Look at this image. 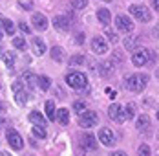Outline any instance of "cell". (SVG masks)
Masks as SVG:
<instances>
[{
  "label": "cell",
  "mask_w": 159,
  "mask_h": 156,
  "mask_svg": "<svg viewBox=\"0 0 159 156\" xmlns=\"http://www.w3.org/2000/svg\"><path fill=\"white\" fill-rule=\"evenodd\" d=\"M146 83H148V77L144 76V74H134V76H130L126 79V88L130 92H143L144 86H146Z\"/></svg>",
  "instance_id": "1"
},
{
  "label": "cell",
  "mask_w": 159,
  "mask_h": 156,
  "mask_svg": "<svg viewBox=\"0 0 159 156\" xmlns=\"http://www.w3.org/2000/svg\"><path fill=\"white\" fill-rule=\"evenodd\" d=\"M66 83H68V86H71L75 90H84L88 85V77L82 72H70L66 76Z\"/></svg>",
  "instance_id": "2"
},
{
  "label": "cell",
  "mask_w": 159,
  "mask_h": 156,
  "mask_svg": "<svg viewBox=\"0 0 159 156\" xmlns=\"http://www.w3.org/2000/svg\"><path fill=\"white\" fill-rule=\"evenodd\" d=\"M97 123H99V116H97V112H93V110H84L79 116V125L82 129H92Z\"/></svg>",
  "instance_id": "3"
},
{
  "label": "cell",
  "mask_w": 159,
  "mask_h": 156,
  "mask_svg": "<svg viewBox=\"0 0 159 156\" xmlns=\"http://www.w3.org/2000/svg\"><path fill=\"white\" fill-rule=\"evenodd\" d=\"M130 13L135 17L139 22H148V20L152 18L150 9H148L146 6H141V4H134V6H130Z\"/></svg>",
  "instance_id": "4"
},
{
  "label": "cell",
  "mask_w": 159,
  "mask_h": 156,
  "mask_svg": "<svg viewBox=\"0 0 159 156\" xmlns=\"http://www.w3.org/2000/svg\"><path fill=\"white\" fill-rule=\"evenodd\" d=\"M108 116L111 118V121H115V123H123L126 119V114H125V110H123V107L119 103H111L110 109H108Z\"/></svg>",
  "instance_id": "5"
},
{
  "label": "cell",
  "mask_w": 159,
  "mask_h": 156,
  "mask_svg": "<svg viewBox=\"0 0 159 156\" xmlns=\"http://www.w3.org/2000/svg\"><path fill=\"white\" fill-rule=\"evenodd\" d=\"M148 57H150V51L144 50V48H141V50H137V51L132 55V62H134V66L141 68V66H144V64L148 62Z\"/></svg>",
  "instance_id": "6"
},
{
  "label": "cell",
  "mask_w": 159,
  "mask_h": 156,
  "mask_svg": "<svg viewBox=\"0 0 159 156\" xmlns=\"http://www.w3.org/2000/svg\"><path fill=\"white\" fill-rule=\"evenodd\" d=\"M92 50L95 51L97 55H104L108 51V42L104 37H93L92 39Z\"/></svg>",
  "instance_id": "7"
},
{
  "label": "cell",
  "mask_w": 159,
  "mask_h": 156,
  "mask_svg": "<svg viewBox=\"0 0 159 156\" xmlns=\"http://www.w3.org/2000/svg\"><path fill=\"white\" fill-rule=\"evenodd\" d=\"M99 141L102 143V145H113L115 143V134H113V130L108 129V127H102L101 130H99Z\"/></svg>",
  "instance_id": "8"
},
{
  "label": "cell",
  "mask_w": 159,
  "mask_h": 156,
  "mask_svg": "<svg viewBox=\"0 0 159 156\" xmlns=\"http://www.w3.org/2000/svg\"><path fill=\"white\" fill-rule=\"evenodd\" d=\"M115 28L121 31H132L134 30V24H132V18L126 15H117L115 17Z\"/></svg>",
  "instance_id": "9"
},
{
  "label": "cell",
  "mask_w": 159,
  "mask_h": 156,
  "mask_svg": "<svg viewBox=\"0 0 159 156\" xmlns=\"http://www.w3.org/2000/svg\"><path fill=\"white\" fill-rule=\"evenodd\" d=\"M53 26L57 28V31H68L71 28V18H70V15H57L53 18Z\"/></svg>",
  "instance_id": "10"
},
{
  "label": "cell",
  "mask_w": 159,
  "mask_h": 156,
  "mask_svg": "<svg viewBox=\"0 0 159 156\" xmlns=\"http://www.w3.org/2000/svg\"><path fill=\"white\" fill-rule=\"evenodd\" d=\"M7 141H9V145H11L15 151H20V149L24 147L22 136H20L16 130H13V129H9V130H7Z\"/></svg>",
  "instance_id": "11"
},
{
  "label": "cell",
  "mask_w": 159,
  "mask_h": 156,
  "mask_svg": "<svg viewBox=\"0 0 159 156\" xmlns=\"http://www.w3.org/2000/svg\"><path fill=\"white\" fill-rule=\"evenodd\" d=\"M31 24H33V28L39 30V31L48 30V18H46V15H42V13H33Z\"/></svg>",
  "instance_id": "12"
},
{
  "label": "cell",
  "mask_w": 159,
  "mask_h": 156,
  "mask_svg": "<svg viewBox=\"0 0 159 156\" xmlns=\"http://www.w3.org/2000/svg\"><path fill=\"white\" fill-rule=\"evenodd\" d=\"M80 147H82V149H88V151L97 149L95 136H93V134H90V132H84V134L80 136Z\"/></svg>",
  "instance_id": "13"
},
{
  "label": "cell",
  "mask_w": 159,
  "mask_h": 156,
  "mask_svg": "<svg viewBox=\"0 0 159 156\" xmlns=\"http://www.w3.org/2000/svg\"><path fill=\"white\" fill-rule=\"evenodd\" d=\"M30 121H31L33 125H37V127H42V129H46V125H48L44 114H40L39 110H33L31 114H30Z\"/></svg>",
  "instance_id": "14"
},
{
  "label": "cell",
  "mask_w": 159,
  "mask_h": 156,
  "mask_svg": "<svg viewBox=\"0 0 159 156\" xmlns=\"http://www.w3.org/2000/svg\"><path fill=\"white\" fill-rule=\"evenodd\" d=\"M113 68H115L113 61H102L101 62V66H99V76H102V77H110L111 74H113Z\"/></svg>",
  "instance_id": "15"
},
{
  "label": "cell",
  "mask_w": 159,
  "mask_h": 156,
  "mask_svg": "<svg viewBox=\"0 0 159 156\" xmlns=\"http://www.w3.org/2000/svg\"><path fill=\"white\" fill-rule=\"evenodd\" d=\"M31 46H33V51H35L37 55H44V51H46V42H44L40 37H35V39H33Z\"/></svg>",
  "instance_id": "16"
},
{
  "label": "cell",
  "mask_w": 159,
  "mask_h": 156,
  "mask_svg": "<svg viewBox=\"0 0 159 156\" xmlns=\"http://www.w3.org/2000/svg\"><path fill=\"white\" fill-rule=\"evenodd\" d=\"M55 118L59 119L61 125H68V121H70V112H68V109H59V112L55 114Z\"/></svg>",
  "instance_id": "17"
},
{
  "label": "cell",
  "mask_w": 159,
  "mask_h": 156,
  "mask_svg": "<svg viewBox=\"0 0 159 156\" xmlns=\"http://www.w3.org/2000/svg\"><path fill=\"white\" fill-rule=\"evenodd\" d=\"M97 18H99L104 26H108V24H110V11H108L106 7H101V9L97 11Z\"/></svg>",
  "instance_id": "18"
},
{
  "label": "cell",
  "mask_w": 159,
  "mask_h": 156,
  "mask_svg": "<svg viewBox=\"0 0 159 156\" xmlns=\"http://www.w3.org/2000/svg\"><path fill=\"white\" fill-rule=\"evenodd\" d=\"M135 127H137V130H141V132H143L144 129H148V127H150V118H148L146 114H144V116H139Z\"/></svg>",
  "instance_id": "19"
},
{
  "label": "cell",
  "mask_w": 159,
  "mask_h": 156,
  "mask_svg": "<svg viewBox=\"0 0 159 156\" xmlns=\"http://www.w3.org/2000/svg\"><path fill=\"white\" fill-rule=\"evenodd\" d=\"M62 57H64V50H62V48H59V46L51 48V59H53V61L61 62V61H62Z\"/></svg>",
  "instance_id": "20"
},
{
  "label": "cell",
  "mask_w": 159,
  "mask_h": 156,
  "mask_svg": "<svg viewBox=\"0 0 159 156\" xmlns=\"http://www.w3.org/2000/svg\"><path fill=\"white\" fill-rule=\"evenodd\" d=\"M24 81L30 85V88H35V86H39V77H35L31 72H26V74H24Z\"/></svg>",
  "instance_id": "21"
},
{
  "label": "cell",
  "mask_w": 159,
  "mask_h": 156,
  "mask_svg": "<svg viewBox=\"0 0 159 156\" xmlns=\"http://www.w3.org/2000/svg\"><path fill=\"white\" fill-rule=\"evenodd\" d=\"M2 26H4V31L7 35H13L15 33V24L9 20V18H2Z\"/></svg>",
  "instance_id": "22"
},
{
  "label": "cell",
  "mask_w": 159,
  "mask_h": 156,
  "mask_svg": "<svg viewBox=\"0 0 159 156\" xmlns=\"http://www.w3.org/2000/svg\"><path fill=\"white\" fill-rule=\"evenodd\" d=\"M49 86H51L49 77H48V76H40V77H39V88L46 92V90H49Z\"/></svg>",
  "instance_id": "23"
},
{
  "label": "cell",
  "mask_w": 159,
  "mask_h": 156,
  "mask_svg": "<svg viewBox=\"0 0 159 156\" xmlns=\"http://www.w3.org/2000/svg\"><path fill=\"white\" fill-rule=\"evenodd\" d=\"M55 114H57V112H55V103H53V101H48V103H46V116H48L51 121H55V119H57Z\"/></svg>",
  "instance_id": "24"
},
{
  "label": "cell",
  "mask_w": 159,
  "mask_h": 156,
  "mask_svg": "<svg viewBox=\"0 0 159 156\" xmlns=\"http://www.w3.org/2000/svg\"><path fill=\"white\" fill-rule=\"evenodd\" d=\"M137 44H139V39L137 37H126L125 39V48L126 50H134V48H137Z\"/></svg>",
  "instance_id": "25"
},
{
  "label": "cell",
  "mask_w": 159,
  "mask_h": 156,
  "mask_svg": "<svg viewBox=\"0 0 159 156\" xmlns=\"http://www.w3.org/2000/svg\"><path fill=\"white\" fill-rule=\"evenodd\" d=\"M15 101L18 105H26V101H28V92H26V90L15 92Z\"/></svg>",
  "instance_id": "26"
},
{
  "label": "cell",
  "mask_w": 159,
  "mask_h": 156,
  "mask_svg": "<svg viewBox=\"0 0 159 156\" xmlns=\"http://www.w3.org/2000/svg\"><path fill=\"white\" fill-rule=\"evenodd\" d=\"M4 62L7 66H13L15 64V53L13 51H4Z\"/></svg>",
  "instance_id": "27"
},
{
  "label": "cell",
  "mask_w": 159,
  "mask_h": 156,
  "mask_svg": "<svg viewBox=\"0 0 159 156\" xmlns=\"http://www.w3.org/2000/svg\"><path fill=\"white\" fill-rule=\"evenodd\" d=\"M13 46H15L16 50H26L28 44H26V41H24L22 37H15V39H13Z\"/></svg>",
  "instance_id": "28"
},
{
  "label": "cell",
  "mask_w": 159,
  "mask_h": 156,
  "mask_svg": "<svg viewBox=\"0 0 159 156\" xmlns=\"http://www.w3.org/2000/svg\"><path fill=\"white\" fill-rule=\"evenodd\" d=\"M31 130H33V134H35L37 138H42V140L46 138V129H42V127H37V125H33Z\"/></svg>",
  "instance_id": "29"
},
{
  "label": "cell",
  "mask_w": 159,
  "mask_h": 156,
  "mask_svg": "<svg viewBox=\"0 0 159 156\" xmlns=\"http://www.w3.org/2000/svg\"><path fill=\"white\" fill-rule=\"evenodd\" d=\"M73 110L80 116V114L86 110V103H84V101H75V103H73Z\"/></svg>",
  "instance_id": "30"
},
{
  "label": "cell",
  "mask_w": 159,
  "mask_h": 156,
  "mask_svg": "<svg viewBox=\"0 0 159 156\" xmlns=\"http://www.w3.org/2000/svg\"><path fill=\"white\" fill-rule=\"evenodd\" d=\"M16 2H18V6H20L22 9H26V11L33 9V0H16Z\"/></svg>",
  "instance_id": "31"
},
{
  "label": "cell",
  "mask_w": 159,
  "mask_h": 156,
  "mask_svg": "<svg viewBox=\"0 0 159 156\" xmlns=\"http://www.w3.org/2000/svg\"><path fill=\"white\" fill-rule=\"evenodd\" d=\"M71 6H73V9H82L88 6V0H71Z\"/></svg>",
  "instance_id": "32"
},
{
  "label": "cell",
  "mask_w": 159,
  "mask_h": 156,
  "mask_svg": "<svg viewBox=\"0 0 159 156\" xmlns=\"http://www.w3.org/2000/svg\"><path fill=\"white\" fill-rule=\"evenodd\" d=\"M137 156H150V147L143 143V145H139V151H137Z\"/></svg>",
  "instance_id": "33"
},
{
  "label": "cell",
  "mask_w": 159,
  "mask_h": 156,
  "mask_svg": "<svg viewBox=\"0 0 159 156\" xmlns=\"http://www.w3.org/2000/svg\"><path fill=\"white\" fill-rule=\"evenodd\" d=\"M125 114H126V118H130V119H132V118L135 116V107H134L132 103H128V105H126V110H125Z\"/></svg>",
  "instance_id": "34"
},
{
  "label": "cell",
  "mask_w": 159,
  "mask_h": 156,
  "mask_svg": "<svg viewBox=\"0 0 159 156\" xmlns=\"http://www.w3.org/2000/svg\"><path fill=\"white\" fill-rule=\"evenodd\" d=\"M82 62H84V55H73V57H71V59H70V64H71V66H73V64H82Z\"/></svg>",
  "instance_id": "35"
},
{
  "label": "cell",
  "mask_w": 159,
  "mask_h": 156,
  "mask_svg": "<svg viewBox=\"0 0 159 156\" xmlns=\"http://www.w3.org/2000/svg\"><path fill=\"white\" fill-rule=\"evenodd\" d=\"M11 90H13V94H15V92H20V90H24V86H22V83H20V81H15V83L11 85Z\"/></svg>",
  "instance_id": "36"
},
{
  "label": "cell",
  "mask_w": 159,
  "mask_h": 156,
  "mask_svg": "<svg viewBox=\"0 0 159 156\" xmlns=\"http://www.w3.org/2000/svg\"><path fill=\"white\" fill-rule=\"evenodd\" d=\"M106 35H108V39H111L113 42H117V35H115V33H113L111 30H108V31H106Z\"/></svg>",
  "instance_id": "37"
},
{
  "label": "cell",
  "mask_w": 159,
  "mask_h": 156,
  "mask_svg": "<svg viewBox=\"0 0 159 156\" xmlns=\"http://www.w3.org/2000/svg\"><path fill=\"white\" fill-rule=\"evenodd\" d=\"M18 28L24 31V33H30V28H28V24H26V22H20V24H18Z\"/></svg>",
  "instance_id": "38"
},
{
  "label": "cell",
  "mask_w": 159,
  "mask_h": 156,
  "mask_svg": "<svg viewBox=\"0 0 159 156\" xmlns=\"http://www.w3.org/2000/svg\"><path fill=\"white\" fill-rule=\"evenodd\" d=\"M110 156H126V153H123V151H115V153H111Z\"/></svg>",
  "instance_id": "39"
},
{
  "label": "cell",
  "mask_w": 159,
  "mask_h": 156,
  "mask_svg": "<svg viewBox=\"0 0 159 156\" xmlns=\"http://www.w3.org/2000/svg\"><path fill=\"white\" fill-rule=\"evenodd\" d=\"M82 41H84V37L82 35H77V44H82Z\"/></svg>",
  "instance_id": "40"
},
{
  "label": "cell",
  "mask_w": 159,
  "mask_h": 156,
  "mask_svg": "<svg viewBox=\"0 0 159 156\" xmlns=\"http://www.w3.org/2000/svg\"><path fill=\"white\" fill-rule=\"evenodd\" d=\"M154 9L159 11V0H154Z\"/></svg>",
  "instance_id": "41"
},
{
  "label": "cell",
  "mask_w": 159,
  "mask_h": 156,
  "mask_svg": "<svg viewBox=\"0 0 159 156\" xmlns=\"http://www.w3.org/2000/svg\"><path fill=\"white\" fill-rule=\"evenodd\" d=\"M0 156H11V154H9V153H6V151H2V153H0Z\"/></svg>",
  "instance_id": "42"
},
{
  "label": "cell",
  "mask_w": 159,
  "mask_h": 156,
  "mask_svg": "<svg viewBox=\"0 0 159 156\" xmlns=\"http://www.w3.org/2000/svg\"><path fill=\"white\" fill-rule=\"evenodd\" d=\"M2 37H4V33H2V30H0V41H2Z\"/></svg>",
  "instance_id": "43"
},
{
  "label": "cell",
  "mask_w": 159,
  "mask_h": 156,
  "mask_svg": "<svg viewBox=\"0 0 159 156\" xmlns=\"http://www.w3.org/2000/svg\"><path fill=\"white\" fill-rule=\"evenodd\" d=\"M2 125H4V119H2V118H0V127H2Z\"/></svg>",
  "instance_id": "44"
},
{
  "label": "cell",
  "mask_w": 159,
  "mask_h": 156,
  "mask_svg": "<svg viewBox=\"0 0 159 156\" xmlns=\"http://www.w3.org/2000/svg\"><path fill=\"white\" fill-rule=\"evenodd\" d=\"M156 76H157V79H159V70H157V72H156Z\"/></svg>",
  "instance_id": "45"
},
{
  "label": "cell",
  "mask_w": 159,
  "mask_h": 156,
  "mask_svg": "<svg viewBox=\"0 0 159 156\" xmlns=\"http://www.w3.org/2000/svg\"><path fill=\"white\" fill-rule=\"evenodd\" d=\"M157 119H159V109H157Z\"/></svg>",
  "instance_id": "46"
},
{
  "label": "cell",
  "mask_w": 159,
  "mask_h": 156,
  "mask_svg": "<svg viewBox=\"0 0 159 156\" xmlns=\"http://www.w3.org/2000/svg\"><path fill=\"white\" fill-rule=\"evenodd\" d=\"M104 2H111V0H104Z\"/></svg>",
  "instance_id": "47"
},
{
  "label": "cell",
  "mask_w": 159,
  "mask_h": 156,
  "mask_svg": "<svg viewBox=\"0 0 159 156\" xmlns=\"http://www.w3.org/2000/svg\"><path fill=\"white\" fill-rule=\"evenodd\" d=\"M0 24H2V18H0Z\"/></svg>",
  "instance_id": "48"
}]
</instances>
